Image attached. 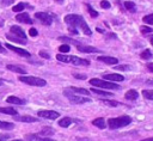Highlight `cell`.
<instances>
[{
	"mask_svg": "<svg viewBox=\"0 0 153 141\" xmlns=\"http://www.w3.org/2000/svg\"><path fill=\"white\" fill-rule=\"evenodd\" d=\"M65 23L68 25V30L72 35H78L80 31L87 36L92 35L91 29L88 27L85 19L79 14H67L65 16Z\"/></svg>",
	"mask_w": 153,
	"mask_h": 141,
	"instance_id": "1",
	"label": "cell"
},
{
	"mask_svg": "<svg viewBox=\"0 0 153 141\" xmlns=\"http://www.w3.org/2000/svg\"><path fill=\"white\" fill-rule=\"evenodd\" d=\"M6 37L10 41H14V42L20 43V44L26 43V35H25L24 30L20 26H17V25H13V26L10 27V33Z\"/></svg>",
	"mask_w": 153,
	"mask_h": 141,
	"instance_id": "2",
	"label": "cell"
},
{
	"mask_svg": "<svg viewBox=\"0 0 153 141\" xmlns=\"http://www.w3.org/2000/svg\"><path fill=\"white\" fill-rule=\"evenodd\" d=\"M130 123H131V117L130 116H127V115H123V116H120V117H114V118H109L108 119V125H109V128L111 130H115V129L126 127V125H128Z\"/></svg>",
	"mask_w": 153,
	"mask_h": 141,
	"instance_id": "3",
	"label": "cell"
},
{
	"mask_svg": "<svg viewBox=\"0 0 153 141\" xmlns=\"http://www.w3.org/2000/svg\"><path fill=\"white\" fill-rule=\"evenodd\" d=\"M56 59L61 62L72 63V65H75V66H88L90 65L88 60L81 59V57H78V56H68V55H63V54H57Z\"/></svg>",
	"mask_w": 153,
	"mask_h": 141,
	"instance_id": "4",
	"label": "cell"
},
{
	"mask_svg": "<svg viewBox=\"0 0 153 141\" xmlns=\"http://www.w3.org/2000/svg\"><path fill=\"white\" fill-rule=\"evenodd\" d=\"M19 81L26 84V85H30V86H37V87H42V86H45L47 85V81L42 78H38V76H32V75H22L18 78Z\"/></svg>",
	"mask_w": 153,
	"mask_h": 141,
	"instance_id": "5",
	"label": "cell"
},
{
	"mask_svg": "<svg viewBox=\"0 0 153 141\" xmlns=\"http://www.w3.org/2000/svg\"><path fill=\"white\" fill-rule=\"evenodd\" d=\"M90 84L92 86L99 87V88H108V90H120V85L112 82V81H108V80H102V79H97L93 78L90 80Z\"/></svg>",
	"mask_w": 153,
	"mask_h": 141,
	"instance_id": "6",
	"label": "cell"
},
{
	"mask_svg": "<svg viewBox=\"0 0 153 141\" xmlns=\"http://www.w3.org/2000/svg\"><path fill=\"white\" fill-rule=\"evenodd\" d=\"M63 94L69 99V102L74 103V104H82V103H88L91 102V99L88 97H85V96H80V94H76L74 92H71L68 88L65 90Z\"/></svg>",
	"mask_w": 153,
	"mask_h": 141,
	"instance_id": "7",
	"label": "cell"
},
{
	"mask_svg": "<svg viewBox=\"0 0 153 141\" xmlns=\"http://www.w3.org/2000/svg\"><path fill=\"white\" fill-rule=\"evenodd\" d=\"M37 115H38V117L47 118V119H55V118L60 117V114L54 110H39V111H37Z\"/></svg>",
	"mask_w": 153,
	"mask_h": 141,
	"instance_id": "8",
	"label": "cell"
},
{
	"mask_svg": "<svg viewBox=\"0 0 153 141\" xmlns=\"http://www.w3.org/2000/svg\"><path fill=\"white\" fill-rule=\"evenodd\" d=\"M35 18L38 19L43 25H50L51 22H53L51 17L45 12H36L35 13Z\"/></svg>",
	"mask_w": 153,
	"mask_h": 141,
	"instance_id": "9",
	"label": "cell"
},
{
	"mask_svg": "<svg viewBox=\"0 0 153 141\" xmlns=\"http://www.w3.org/2000/svg\"><path fill=\"white\" fill-rule=\"evenodd\" d=\"M5 47L6 48H8L10 50H12V51H14V53H17L18 55H20V56H25V57H30L31 56V54L27 51V50H25V49H23V48H17V47H14V45H11V44H5Z\"/></svg>",
	"mask_w": 153,
	"mask_h": 141,
	"instance_id": "10",
	"label": "cell"
},
{
	"mask_svg": "<svg viewBox=\"0 0 153 141\" xmlns=\"http://www.w3.org/2000/svg\"><path fill=\"white\" fill-rule=\"evenodd\" d=\"M16 19L19 22V23H24V24H32L33 20L31 19V17L26 13V12H23V13H19L16 16Z\"/></svg>",
	"mask_w": 153,
	"mask_h": 141,
	"instance_id": "11",
	"label": "cell"
},
{
	"mask_svg": "<svg viewBox=\"0 0 153 141\" xmlns=\"http://www.w3.org/2000/svg\"><path fill=\"white\" fill-rule=\"evenodd\" d=\"M14 121H19V122H26V123H32V122H38L39 119L36 118V117H32V116H29V115H23V116H13Z\"/></svg>",
	"mask_w": 153,
	"mask_h": 141,
	"instance_id": "12",
	"label": "cell"
},
{
	"mask_svg": "<svg viewBox=\"0 0 153 141\" xmlns=\"http://www.w3.org/2000/svg\"><path fill=\"white\" fill-rule=\"evenodd\" d=\"M104 80L108 81H123L124 76L117 73H110V74H104Z\"/></svg>",
	"mask_w": 153,
	"mask_h": 141,
	"instance_id": "13",
	"label": "cell"
},
{
	"mask_svg": "<svg viewBox=\"0 0 153 141\" xmlns=\"http://www.w3.org/2000/svg\"><path fill=\"white\" fill-rule=\"evenodd\" d=\"M26 141H56V140H53V139L45 137V136H41L37 134H32V135L26 136Z\"/></svg>",
	"mask_w": 153,
	"mask_h": 141,
	"instance_id": "14",
	"label": "cell"
},
{
	"mask_svg": "<svg viewBox=\"0 0 153 141\" xmlns=\"http://www.w3.org/2000/svg\"><path fill=\"white\" fill-rule=\"evenodd\" d=\"M98 61H102L106 65H117L118 63V60L116 57H112V56H99L97 57Z\"/></svg>",
	"mask_w": 153,
	"mask_h": 141,
	"instance_id": "15",
	"label": "cell"
},
{
	"mask_svg": "<svg viewBox=\"0 0 153 141\" xmlns=\"http://www.w3.org/2000/svg\"><path fill=\"white\" fill-rule=\"evenodd\" d=\"M78 50L81 53H99L98 48L90 47V45H80V44L78 45Z\"/></svg>",
	"mask_w": 153,
	"mask_h": 141,
	"instance_id": "16",
	"label": "cell"
},
{
	"mask_svg": "<svg viewBox=\"0 0 153 141\" xmlns=\"http://www.w3.org/2000/svg\"><path fill=\"white\" fill-rule=\"evenodd\" d=\"M6 67H7L8 70L14 72V73H19V74H25L26 73L25 68H23L22 66H18V65H7Z\"/></svg>",
	"mask_w": 153,
	"mask_h": 141,
	"instance_id": "17",
	"label": "cell"
},
{
	"mask_svg": "<svg viewBox=\"0 0 153 141\" xmlns=\"http://www.w3.org/2000/svg\"><path fill=\"white\" fill-rule=\"evenodd\" d=\"M71 92H74L76 94H80V96H85V97H88L90 96V91L86 90V88H81V87H69L68 88Z\"/></svg>",
	"mask_w": 153,
	"mask_h": 141,
	"instance_id": "18",
	"label": "cell"
},
{
	"mask_svg": "<svg viewBox=\"0 0 153 141\" xmlns=\"http://www.w3.org/2000/svg\"><path fill=\"white\" fill-rule=\"evenodd\" d=\"M6 102L10 103V104H16V105H23V104H25V100L18 98V97H16V96H10V97H7Z\"/></svg>",
	"mask_w": 153,
	"mask_h": 141,
	"instance_id": "19",
	"label": "cell"
},
{
	"mask_svg": "<svg viewBox=\"0 0 153 141\" xmlns=\"http://www.w3.org/2000/svg\"><path fill=\"white\" fill-rule=\"evenodd\" d=\"M137 97H139V93H137L136 90H129V91H127L126 94H124V98L128 99V100H136Z\"/></svg>",
	"mask_w": 153,
	"mask_h": 141,
	"instance_id": "20",
	"label": "cell"
},
{
	"mask_svg": "<svg viewBox=\"0 0 153 141\" xmlns=\"http://www.w3.org/2000/svg\"><path fill=\"white\" fill-rule=\"evenodd\" d=\"M73 122H74V121H73L71 117H63V118H61V119L59 121V125L62 127V128H67V127H69Z\"/></svg>",
	"mask_w": 153,
	"mask_h": 141,
	"instance_id": "21",
	"label": "cell"
},
{
	"mask_svg": "<svg viewBox=\"0 0 153 141\" xmlns=\"http://www.w3.org/2000/svg\"><path fill=\"white\" fill-rule=\"evenodd\" d=\"M92 124H93L94 127H97V128H100V129H104L105 125H106L104 118H102V117H98V118L93 119V121H92Z\"/></svg>",
	"mask_w": 153,
	"mask_h": 141,
	"instance_id": "22",
	"label": "cell"
},
{
	"mask_svg": "<svg viewBox=\"0 0 153 141\" xmlns=\"http://www.w3.org/2000/svg\"><path fill=\"white\" fill-rule=\"evenodd\" d=\"M54 133H55L54 131V128H51V127H43L42 130L39 131V135L41 136H50Z\"/></svg>",
	"mask_w": 153,
	"mask_h": 141,
	"instance_id": "23",
	"label": "cell"
},
{
	"mask_svg": "<svg viewBox=\"0 0 153 141\" xmlns=\"http://www.w3.org/2000/svg\"><path fill=\"white\" fill-rule=\"evenodd\" d=\"M14 128V124L11 122H6V121H0V129L4 130H11Z\"/></svg>",
	"mask_w": 153,
	"mask_h": 141,
	"instance_id": "24",
	"label": "cell"
},
{
	"mask_svg": "<svg viewBox=\"0 0 153 141\" xmlns=\"http://www.w3.org/2000/svg\"><path fill=\"white\" fill-rule=\"evenodd\" d=\"M0 112L1 114H6V115H11V116H16L17 115V110H14L13 108H0Z\"/></svg>",
	"mask_w": 153,
	"mask_h": 141,
	"instance_id": "25",
	"label": "cell"
},
{
	"mask_svg": "<svg viewBox=\"0 0 153 141\" xmlns=\"http://www.w3.org/2000/svg\"><path fill=\"white\" fill-rule=\"evenodd\" d=\"M90 92H93V93H96V94H99V96H104V97H108V96H112V93L111 92H105V91H103V90H100V88H91V91Z\"/></svg>",
	"mask_w": 153,
	"mask_h": 141,
	"instance_id": "26",
	"label": "cell"
},
{
	"mask_svg": "<svg viewBox=\"0 0 153 141\" xmlns=\"http://www.w3.org/2000/svg\"><path fill=\"white\" fill-rule=\"evenodd\" d=\"M124 7H126L127 11L133 12V13L136 11V6H135V4H134L133 1H126V2H124Z\"/></svg>",
	"mask_w": 153,
	"mask_h": 141,
	"instance_id": "27",
	"label": "cell"
},
{
	"mask_svg": "<svg viewBox=\"0 0 153 141\" xmlns=\"http://www.w3.org/2000/svg\"><path fill=\"white\" fill-rule=\"evenodd\" d=\"M142 96H143L146 99L153 100V90H143V91H142Z\"/></svg>",
	"mask_w": 153,
	"mask_h": 141,
	"instance_id": "28",
	"label": "cell"
},
{
	"mask_svg": "<svg viewBox=\"0 0 153 141\" xmlns=\"http://www.w3.org/2000/svg\"><path fill=\"white\" fill-rule=\"evenodd\" d=\"M140 56H141V59H143V60H148V59H152V53H151V50H148V49H146V50H143L141 54H140Z\"/></svg>",
	"mask_w": 153,
	"mask_h": 141,
	"instance_id": "29",
	"label": "cell"
},
{
	"mask_svg": "<svg viewBox=\"0 0 153 141\" xmlns=\"http://www.w3.org/2000/svg\"><path fill=\"white\" fill-rule=\"evenodd\" d=\"M25 4H23V2H19V4H17V5H14L13 6V8H12V11L13 12H20V11H23L24 8H25Z\"/></svg>",
	"mask_w": 153,
	"mask_h": 141,
	"instance_id": "30",
	"label": "cell"
},
{
	"mask_svg": "<svg viewBox=\"0 0 153 141\" xmlns=\"http://www.w3.org/2000/svg\"><path fill=\"white\" fill-rule=\"evenodd\" d=\"M140 31H141V33H142V35H148V33L153 32V29H152V27H149V26L142 25V26L140 27Z\"/></svg>",
	"mask_w": 153,
	"mask_h": 141,
	"instance_id": "31",
	"label": "cell"
},
{
	"mask_svg": "<svg viewBox=\"0 0 153 141\" xmlns=\"http://www.w3.org/2000/svg\"><path fill=\"white\" fill-rule=\"evenodd\" d=\"M142 20H143L146 24H148V25H153V13L145 16V17L142 18Z\"/></svg>",
	"mask_w": 153,
	"mask_h": 141,
	"instance_id": "32",
	"label": "cell"
},
{
	"mask_svg": "<svg viewBox=\"0 0 153 141\" xmlns=\"http://www.w3.org/2000/svg\"><path fill=\"white\" fill-rule=\"evenodd\" d=\"M86 7H87V11H88V13H90V16H91L92 18H97V17H98V12H97L93 7H91L90 5H86Z\"/></svg>",
	"mask_w": 153,
	"mask_h": 141,
	"instance_id": "33",
	"label": "cell"
},
{
	"mask_svg": "<svg viewBox=\"0 0 153 141\" xmlns=\"http://www.w3.org/2000/svg\"><path fill=\"white\" fill-rule=\"evenodd\" d=\"M59 39H60V41H62V42L73 43V44H75V45H79V43H78L76 41H74V39H72V38H68V37H59Z\"/></svg>",
	"mask_w": 153,
	"mask_h": 141,
	"instance_id": "34",
	"label": "cell"
},
{
	"mask_svg": "<svg viewBox=\"0 0 153 141\" xmlns=\"http://www.w3.org/2000/svg\"><path fill=\"white\" fill-rule=\"evenodd\" d=\"M69 50H71V47H69L68 44H62V45L59 47V51L62 53V54H63V53H68Z\"/></svg>",
	"mask_w": 153,
	"mask_h": 141,
	"instance_id": "35",
	"label": "cell"
},
{
	"mask_svg": "<svg viewBox=\"0 0 153 141\" xmlns=\"http://www.w3.org/2000/svg\"><path fill=\"white\" fill-rule=\"evenodd\" d=\"M131 67L129 66V65H117L116 67H115V69H117V70H129Z\"/></svg>",
	"mask_w": 153,
	"mask_h": 141,
	"instance_id": "36",
	"label": "cell"
},
{
	"mask_svg": "<svg viewBox=\"0 0 153 141\" xmlns=\"http://www.w3.org/2000/svg\"><path fill=\"white\" fill-rule=\"evenodd\" d=\"M104 104H106V105H110V106H117L118 105V103L116 102V100H106V99H104V100H102Z\"/></svg>",
	"mask_w": 153,
	"mask_h": 141,
	"instance_id": "37",
	"label": "cell"
},
{
	"mask_svg": "<svg viewBox=\"0 0 153 141\" xmlns=\"http://www.w3.org/2000/svg\"><path fill=\"white\" fill-rule=\"evenodd\" d=\"M38 55L41 56V57H43V59H45V60H49L50 59V55L47 53V51H44V50H39V53H38Z\"/></svg>",
	"mask_w": 153,
	"mask_h": 141,
	"instance_id": "38",
	"label": "cell"
},
{
	"mask_svg": "<svg viewBox=\"0 0 153 141\" xmlns=\"http://www.w3.org/2000/svg\"><path fill=\"white\" fill-rule=\"evenodd\" d=\"M100 7L102 8H110V2L108 0H102L100 1Z\"/></svg>",
	"mask_w": 153,
	"mask_h": 141,
	"instance_id": "39",
	"label": "cell"
},
{
	"mask_svg": "<svg viewBox=\"0 0 153 141\" xmlns=\"http://www.w3.org/2000/svg\"><path fill=\"white\" fill-rule=\"evenodd\" d=\"M29 33H30V36H31V37H35V36H37V35H38V32H37V30H36L35 27H31V29L29 30Z\"/></svg>",
	"mask_w": 153,
	"mask_h": 141,
	"instance_id": "40",
	"label": "cell"
},
{
	"mask_svg": "<svg viewBox=\"0 0 153 141\" xmlns=\"http://www.w3.org/2000/svg\"><path fill=\"white\" fill-rule=\"evenodd\" d=\"M13 2H14V0H1V5H4V6L12 5Z\"/></svg>",
	"mask_w": 153,
	"mask_h": 141,
	"instance_id": "41",
	"label": "cell"
},
{
	"mask_svg": "<svg viewBox=\"0 0 153 141\" xmlns=\"http://www.w3.org/2000/svg\"><path fill=\"white\" fill-rule=\"evenodd\" d=\"M74 76H75L76 79H81V80L86 79V75H85V74H78V73H74Z\"/></svg>",
	"mask_w": 153,
	"mask_h": 141,
	"instance_id": "42",
	"label": "cell"
},
{
	"mask_svg": "<svg viewBox=\"0 0 153 141\" xmlns=\"http://www.w3.org/2000/svg\"><path fill=\"white\" fill-rule=\"evenodd\" d=\"M146 67H147V69H148L149 72H152V73H153V62L147 63V66H146Z\"/></svg>",
	"mask_w": 153,
	"mask_h": 141,
	"instance_id": "43",
	"label": "cell"
},
{
	"mask_svg": "<svg viewBox=\"0 0 153 141\" xmlns=\"http://www.w3.org/2000/svg\"><path fill=\"white\" fill-rule=\"evenodd\" d=\"M96 29H97V31H98V32H100V33H104V30H103V29H100V27H96Z\"/></svg>",
	"mask_w": 153,
	"mask_h": 141,
	"instance_id": "44",
	"label": "cell"
},
{
	"mask_svg": "<svg viewBox=\"0 0 153 141\" xmlns=\"http://www.w3.org/2000/svg\"><path fill=\"white\" fill-rule=\"evenodd\" d=\"M148 38H149V42H151V44L153 45V35H152V36H149Z\"/></svg>",
	"mask_w": 153,
	"mask_h": 141,
	"instance_id": "45",
	"label": "cell"
},
{
	"mask_svg": "<svg viewBox=\"0 0 153 141\" xmlns=\"http://www.w3.org/2000/svg\"><path fill=\"white\" fill-rule=\"evenodd\" d=\"M0 53H5V48L1 44H0Z\"/></svg>",
	"mask_w": 153,
	"mask_h": 141,
	"instance_id": "46",
	"label": "cell"
},
{
	"mask_svg": "<svg viewBox=\"0 0 153 141\" xmlns=\"http://www.w3.org/2000/svg\"><path fill=\"white\" fill-rule=\"evenodd\" d=\"M141 141H153V137H148V139H145V140H141Z\"/></svg>",
	"mask_w": 153,
	"mask_h": 141,
	"instance_id": "47",
	"label": "cell"
},
{
	"mask_svg": "<svg viewBox=\"0 0 153 141\" xmlns=\"http://www.w3.org/2000/svg\"><path fill=\"white\" fill-rule=\"evenodd\" d=\"M14 141H23V140H14Z\"/></svg>",
	"mask_w": 153,
	"mask_h": 141,
	"instance_id": "48",
	"label": "cell"
},
{
	"mask_svg": "<svg viewBox=\"0 0 153 141\" xmlns=\"http://www.w3.org/2000/svg\"><path fill=\"white\" fill-rule=\"evenodd\" d=\"M1 84H2V81H1V80H0V86H1Z\"/></svg>",
	"mask_w": 153,
	"mask_h": 141,
	"instance_id": "49",
	"label": "cell"
},
{
	"mask_svg": "<svg viewBox=\"0 0 153 141\" xmlns=\"http://www.w3.org/2000/svg\"><path fill=\"white\" fill-rule=\"evenodd\" d=\"M0 141H4V140H2V139H0Z\"/></svg>",
	"mask_w": 153,
	"mask_h": 141,
	"instance_id": "50",
	"label": "cell"
}]
</instances>
